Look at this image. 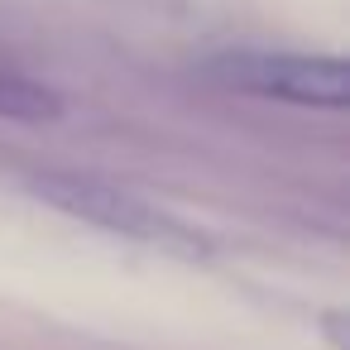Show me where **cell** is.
Instances as JSON below:
<instances>
[{
  "label": "cell",
  "instance_id": "cell-3",
  "mask_svg": "<svg viewBox=\"0 0 350 350\" xmlns=\"http://www.w3.org/2000/svg\"><path fill=\"white\" fill-rule=\"evenodd\" d=\"M63 111L58 92L15 72V68H0V116L5 120H53Z\"/></svg>",
  "mask_w": 350,
  "mask_h": 350
},
{
  "label": "cell",
  "instance_id": "cell-1",
  "mask_svg": "<svg viewBox=\"0 0 350 350\" xmlns=\"http://www.w3.org/2000/svg\"><path fill=\"white\" fill-rule=\"evenodd\" d=\"M29 187L49 206H58V211H68L77 221L96 226V230L154 245V250H173V254H202L206 250V240L187 221L168 216L163 206L144 202L139 192H130L120 183H106V178H92V173H39Z\"/></svg>",
  "mask_w": 350,
  "mask_h": 350
},
{
  "label": "cell",
  "instance_id": "cell-2",
  "mask_svg": "<svg viewBox=\"0 0 350 350\" xmlns=\"http://www.w3.org/2000/svg\"><path fill=\"white\" fill-rule=\"evenodd\" d=\"M206 77L259 96V101H283V106H312V111H345L350 77L340 58H317V53H269V49H230L206 63Z\"/></svg>",
  "mask_w": 350,
  "mask_h": 350
}]
</instances>
